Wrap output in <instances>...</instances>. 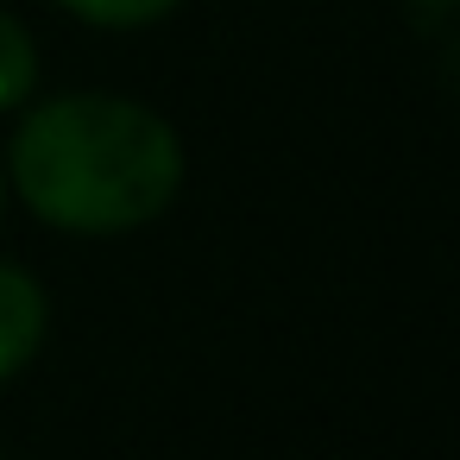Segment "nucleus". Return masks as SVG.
<instances>
[{
  "label": "nucleus",
  "instance_id": "obj_3",
  "mask_svg": "<svg viewBox=\"0 0 460 460\" xmlns=\"http://www.w3.org/2000/svg\"><path fill=\"white\" fill-rule=\"evenodd\" d=\"M32 83H39V45L13 13H0V108H20Z\"/></svg>",
  "mask_w": 460,
  "mask_h": 460
},
{
  "label": "nucleus",
  "instance_id": "obj_6",
  "mask_svg": "<svg viewBox=\"0 0 460 460\" xmlns=\"http://www.w3.org/2000/svg\"><path fill=\"white\" fill-rule=\"evenodd\" d=\"M0 202H7V190H0Z\"/></svg>",
  "mask_w": 460,
  "mask_h": 460
},
{
  "label": "nucleus",
  "instance_id": "obj_5",
  "mask_svg": "<svg viewBox=\"0 0 460 460\" xmlns=\"http://www.w3.org/2000/svg\"><path fill=\"white\" fill-rule=\"evenodd\" d=\"M416 7H435V13H447V7H454V0H416Z\"/></svg>",
  "mask_w": 460,
  "mask_h": 460
},
{
  "label": "nucleus",
  "instance_id": "obj_4",
  "mask_svg": "<svg viewBox=\"0 0 460 460\" xmlns=\"http://www.w3.org/2000/svg\"><path fill=\"white\" fill-rule=\"evenodd\" d=\"M64 13H76L83 26H108V32H133V26H152L164 20L177 0H58Z\"/></svg>",
  "mask_w": 460,
  "mask_h": 460
},
{
  "label": "nucleus",
  "instance_id": "obj_2",
  "mask_svg": "<svg viewBox=\"0 0 460 460\" xmlns=\"http://www.w3.org/2000/svg\"><path fill=\"white\" fill-rule=\"evenodd\" d=\"M45 290L26 265H0V385L32 366V353L45 347Z\"/></svg>",
  "mask_w": 460,
  "mask_h": 460
},
{
  "label": "nucleus",
  "instance_id": "obj_1",
  "mask_svg": "<svg viewBox=\"0 0 460 460\" xmlns=\"http://www.w3.org/2000/svg\"><path fill=\"white\" fill-rule=\"evenodd\" d=\"M13 190L45 227L133 234L183 190V139L127 95H58L13 133Z\"/></svg>",
  "mask_w": 460,
  "mask_h": 460
}]
</instances>
